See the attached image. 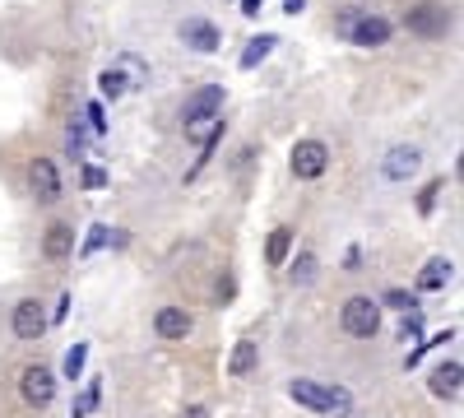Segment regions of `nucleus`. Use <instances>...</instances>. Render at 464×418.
<instances>
[{
    "mask_svg": "<svg viewBox=\"0 0 464 418\" xmlns=\"http://www.w3.org/2000/svg\"><path fill=\"white\" fill-rule=\"evenodd\" d=\"M288 395H293V404L312 409V413H339L343 418L348 409H353V395H348L343 386H325V382H312V376H293Z\"/></svg>",
    "mask_w": 464,
    "mask_h": 418,
    "instance_id": "obj_1",
    "label": "nucleus"
},
{
    "mask_svg": "<svg viewBox=\"0 0 464 418\" xmlns=\"http://www.w3.org/2000/svg\"><path fill=\"white\" fill-rule=\"evenodd\" d=\"M339 330L348 335V339H372L376 330H381V302L376 297H348L343 307H339Z\"/></svg>",
    "mask_w": 464,
    "mask_h": 418,
    "instance_id": "obj_2",
    "label": "nucleus"
},
{
    "mask_svg": "<svg viewBox=\"0 0 464 418\" xmlns=\"http://www.w3.org/2000/svg\"><path fill=\"white\" fill-rule=\"evenodd\" d=\"M288 168H293L297 181L325 177V168H330V144H325V140H297L293 154H288Z\"/></svg>",
    "mask_w": 464,
    "mask_h": 418,
    "instance_id": "obj_3",
    "label": "nucleus"
},
{
    "mask_svg": "<svg viewBox=\"0 0 464 418\" xmlns=\"http://www.w3.org/2000/svg\"><path fill=\"white\" fill-rule=\"evenodd\" d=\"M450 10L446 5H437V0H422V5H413V10H404V28L413 33V37H446L450 33Z\"/></svg>",
    "mask_w": 464,
    "mask_h": 418,
    "instance_id": "obj_4",
    "label": "nucleus"
},
{
    "mask_svg": "<svg viewBox=\"0 0 464 418\" xmlns=\"http://www.w3.org/2000/svg\"><path fill=\"white\" fill-rule=\"evenodd\" d=\"M348 43H353V47H362V52H372V47H385V43H391V37H395V24L391 19H381V15H358L353 24H348Z\"/></svg>",
    "mask_w": 464,
    "mask_h": 418,
    "instance_id": "obj_5",
    "label": "nucleus"
},
{
    "mask_svg": "<svg viewBox=\"0 0 464 418\" xmlns=\"http://www.w3.org/2000/svg\"><path fill=\"white\" fill-rule=\"evenodd\" d=\"M47 326H52V316H47V307H43L37 297L14 302V312H10V330H14V339H43Z\"/></svg>",
    "mask_w": 464,
    "mask_h": 418,
    "instance_id": "obj_6",
    "label": "nucleus"
},
{
    "mask_svg": "<svg viewBox=\"0 0 464 418\" xmlns=\"http://www.w3.org/2000/svg\"><path fill=\"white\" fill-rule=\"evenodd\" d=\"M19 395H24L28 404H37V409H47V404L56 400V372L43 367V363L24 367V372H19Z\"/></svg>",
    "mask_w": 464,
    "mask_h": 418,
    "instance_id": "obj_7",
    "label": "nucleus"
},
{
    "mask_svg": "<svg viewBox=\"0 0 464 418\" xmlns=\"http://www.w3.org/2000/svg\"><path fill=\"white\" fill-rule=\"evenodd\" d=\"M28 186H33L37 205H56L61 200V163L56 159H33L28 163Z\"/></svg>",
    "mask_w": 464,
    "mask_h": 418,
    "instance_id": "obj_8",
    "label": "nucleus"
},
{
    "mask_svg": "<svg viewBox=\"0 0 464 418\" xmlns=\"http://www.w3.org/2000/svg\"><path fill=\"white\" fill-rule=\"evenodd\" d=\"M223 98H227V89H223V84H205V89H196V93L186 98V107H181V131H186V126H196V122L218 117Z\"/></svg>",
    "mask_w": 464,
    "mask_h": 418,
    "instance_id": "obj_9",
    "label": "nucleus"
},
{
    "mask_svg": "<svg viewBox=\"0 0 464 418\" xmlns=\"http://www.w3.org/2000/svg\"><path fill=\"white\" fill-rule=\"evenodd\" d=\"M418 168H422V149H413V144H395L391 154L381 159V177L385 181H409Z\"/></svg>",
    "mask_w": 464,
    "mask_h": 418,
    "instance_id": "obj_10",
    "label": "nucleus"
},
{
    "mask_svg": "<svg viewBox=\"0 0 464 418\" xmlns=\"http://www.w3.org/2000/svg\"><path fill=\"white\" fill-rule=\"evenodd\" d=\"M177 37L186 43V52H200V56H214L218 52V28L209 19H186L177 28Z\"/></svg>",
    "mask_w": 464,
    "mask_h": 418,
    "instance_id": "obj_11",
    "label": "nucleus"
},
{
    "mask_svg": "<svg viewBox=\"0 0 464 418\" xmlns=\"http://www.w3.org/2000/svg\"><path fill=\"white\" fill-rule=\"evenodd\" d=\"M153 330H159V339H186L190 330H196V316H190L186 307H159L153 312Z\"/></svg>",
    "mask_w": 464,
    "mask_h": 418,
    "instance_id": "obj_12",
    "label": "nucleus"
},
{
    "mask_svg": "<svg viewBox=\"0 0 464 418\" xmlns=\"http://www.w3.org/2000/svg\"><path fill=\"white\" fill-rule=\"evenodd\" d=\"M459 382H464V367L450 358V363H441L432 376H428V391L437 395V400H446V404H455L459 400Z\"/></svg>",
    "mask_w": 464,
    "mask_h": 418,
    "instance_id": "obj_13",
    "label": "nucleus"
},
{
    "mask_svg": "<svg viewBox=\"0 0 464 418\" xmlns=\"http://www.w3.org/2000/svg\"><path fill=\"white\" fill-rule=\"evenodd\" d=\"M293 247H297V233L288 223H279L275 233L265 238V265H269V270H284V260L293 256Z\"/></svg>",
    "mask_w": 464,
    "mask_h": 418,
    "instance_id": "obj_14",
    "label": "nucleus"
},
{
    "mask_svg": "<svg viewBox=\"0 0 464 418\" xmlns=\"http://www.w3.org/2000/svg\"><path fill=\"white\" fill-rule=\"evenodd\" d=\"M43 256L56 260V265L74 256V228H70V223H52V228H47V233H43Z\"/></svg>",
    "mask_w": 464,
    "mask_h": 418,
    "instance_id": "obj_15",
    "label": "nucleus"
},
{
    "mask_svg": "<svg viewBox=\"0 0 464 418\" xmlns=\"http://www.w3.org/2000/svg\"><path fill=\"white\" fill-rule=\"evenodd\" d=\"M256 363H260V345L256 339H237V345H232V358H227V376L242 382V376L256 372Z\"/></svg>",
    "mask_w": 464,
    "mask_h": 418,
    "instance_id": "obj_16",
    "label": "nucleus"
},
{
    "mask_svg": "<svg viewBox=\"0 0 464 418\" xmlns=\"http://www.w3.org/2000/svg\"><path fill=\"white\" fill-rule=\"evenodd\" d=\"M450 275H455V265H450L446 256H432L428 265H422V275H418V293H437V288H446Z\"/></svg>",
    "mask_w": 464,
    "mask_h": 418,
    "instance_id": "obj_17",
    "label": "nucleus"
},
{
    "mask_svg": "<svg viewBox=\"0 0 464 418\" xmlns=\"http://www.w3.org/2000/svg\"><path fill=\"white\" fill-rule=\"evenodd\" d=\"M284 265H288V279H293L297 288H306V284L316 279V270H321L316 251H297V256H293V260H284Z\"/></svg>",
    "mask_w": 464,
    "mask_h": 418,
    "instance_id": "obj_18",
    "label": "nucleus"
},
{
    "mask_svg": "<svg viewBox=\"0 0 464 418\" xmlns=\"http://www.w3.org/2000/svg\"><path fill=\"white\" fill-rule=\"evenodd\" d=\"M275 47H279V37H275V33H260V37H251V43H246V52H242V61H237V65H242V70H256V65H260L269 52H275Z\"/></svg>",
    "mask_w": 464,
    "mask_h": 418,
    "instance_id": "obj_19",
    "label": "nucleus"
},
{
    "mask_svg": "<svg viewBox=\"0 0 464 418\" xmlns=\"http://www.w3.org/2000/svg\"><path fill=\"white\" fill-rule=\"evenodd\" d=\"M98 93H102V98H111V102H116V98H126V93H130L126 74L116 70V65H111V70H102V74H98Z\"/></svg>",
    "mask_w": 464,
    "mask_h": 418,
    "instance_id": "obj_20",
    "label": "nucleus"
},
{
    "mask_svg": "<svg viewBox=\"0 0 464 418\" xmlns=\"http://www.w3.org/2000/svg\"><path fill=\"white\" fill-rule=\"evenodd\" d=\"M84 367H89V345H74L70 354H65V376H70V382H80V376H84Z\"/></svg>",
    "mask_w": 464,
    "mask_h": 418,
    "instance_id": "obj_21",
    "label": "nucleus"
},
{
    "mask_svg": "<svg viewBox=\"0 0 464 418\" xmlns=\"http://www.w3.org/2000/svg\"><path fill=\"white\" fill-rule=\"evenodd\" d=\"M98 400H102V382L93 376V382L84 386V395L74 400V413H70V418H84V413H93V409H98Z\"/></svg>",
    "mask_w": 464,
    "mask_h": 418,
    "instance_id": "obj_22",
    "label": "nucleus"
},
{
    "mask_svg": "<svg viewBox=\"0 0 464 418\" xmlns=\"http://www.w3.org/2000/svg\"><path fill=\"white\" fill-rule=\"evenodd\" d=\"M441 191H446V177H437V181H428V186H422V196H418V214H422V219H428V214L437 209Z\"/></svg>",
    "mask_w": 464,
    "mask_h": 418,
    "instance_id": "obj_23",
    "label": "nucleus"
},
{
    "mask_svg": "<svg viewBox=\"0 0 464 418\" xmlns=\"http://www.w3.org/2000/svg\"><path fill=\"white\" fill-rule=\"evenodd\" d=\"M107 238H111V228L93 223V228H89V238H84L80 247H74V256H93V251H102V247H107Z\"/></svg>",
    "mask_w": 464,
    "mask_h": 418,
    "instance_id": "obj_24",
    "label": "nucleus"
},
{
    "mask_svg": "<svg viewBox=\"0 0 464 418\" xmlns=\"http://www.w3.org/2000/svg\"><path fill=\"white\" fill-rule=\"evenodd\" d=\"M116 70L126 74V84H130V89H144V84H149V70H144L135 56H121V65H116Z\"/></svg>",
    "mask_w": 464,
    "mask_h": 418,
    "instance_id": "obj_25",
    "label": "nucleus"
},
{
    "mask_svg": "<svg viewBox=\"0 0 464 418\" xmlns=\"http://www.w3.org/2000/svg\"><path fill=\"white\" fill-rule=\"evenodd\" d=\"M381 302H385V307H395V312H404V316H413V312H418V297H413V293H404V288H391Z\"/></svg>",
    "mask_w": 464,
    "mask_h": 418,
    "instance_id": "obj_26",
    "label": "nucleus"
},
{
    "mask_svg": "<svg viewBox=\"0 0 464 418\" xmlns=\"http://www.w3.org/2000/svg\"><path fill=\"white\" fill-rule=\"evenodd\" d=\"M84 117H89V131H93V135H107V112H102V102H89Z\"/></svg>",
    "mask_w": 464,
    "mask_h": 418,
    "instance_id": "obj_27",
    "label": "nucleus"
},
{
    "mask_svg": "<svg viewBox=\"0 0 464 418\" xmlns=\"http://www.w3.org/2000/svg\"><path fill=\"white\" fill-rule=\"evenodd\" d=\"M84 186H89V191H102V186H107V172H102V168H84Z\"/></svg>",
    "mask_w": 464,
    "mask_h": 418,
    "instance_id": "obj_28",
    "label": "nucleus"
},
{
    "mask_svg": "<svg viewBox=\"0 0 464 418\" xmlns=\"http://www.w3.org/2000/svg\"><path fill=\"white\" fill-rule=\"evenodd\" d=\"M181 418H209V404H190V409H181Z\"/></svg>",
    "mask_w": 464,
    "mask_h": 418,
    "instance_id": "obj_29",
    "label": "nucleus"
},
{
    "mask_svg": "<svg viewBox=\"0 0 464 418\" xmlns=\"http://www.w3.org/2000/svg\"><path fill=\"white\" fill-rule=\"evenodd\" d=\"M306 10V0H284V15H302Z\"/></svg>",
    "mask_w": 464,
    "mask_h": 418,
    "instance_id": "obj_30",
    "label": "nucleus"
},
{
    "mask_svg": "<svg viewBox=\"0 0 464 418\" xmlns=\"http://www.w3.org/2000/svg\"><path fill=\"white\" fill-rule=\"evenodd\" d=\"M242 15H246V19H256V15H260V0H242Z\"/></svg>",
    "mask_w": 464,
    "mask_h": 418,
    "instance_id": "obj_31",
    "label": "nucleus"
}]
</instances>
